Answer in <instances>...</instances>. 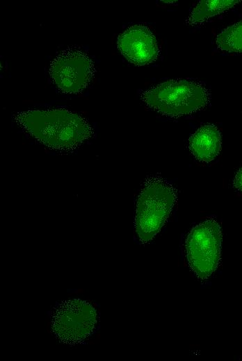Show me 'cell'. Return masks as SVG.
I'll list each match as a JSON object with an SVG mask.
<instances>
[{"label":"cell","instance_id":"1","mask_svg":"<svg viewBox=\"0 0 242 361\" xmlns=\"http://www.w3.org/2000/svg\"><path fill=\"white\" fill-rule=\"evenodd\" d=\"M14 119L35 140L54 150L74 149L92 135L88 121L66 109L30 110L18 112Z\"/></svg>","mask_w":242,"mask_h":361},{"label":"cell","instance_id":"2","mask_svg":"<svg viewBox=\"0 0 242 361\" xmlns=\"http://www.w3.org/2000/svg\"><path fill=\"white\" fill-rule=\"evenodd\" d=\"M176 190L167 180L152 176L145 182L138 195L135 230L142 243L152 240L160 231L176 201Z\"/></svg>","mask_w":242,"mask_h":361},{"label":"cell","instance_id":"3","mask_svg":"<svg viewBox=\"0 0 242 361\" xmlns=\"http://www.w3.org/2000/svg\"><path fill=\"white\" fill-rule=\"evenodd\" d=\"M150 108L167 116L179 117L205 107L209 92L202 83L186 79L169 80L143 92Z\"/></svg>","mask_w":242,"mask_h":361},{"label":"cell","instance_id":"4","mask_svg":"<svg viewBox=\"0 0 242 361\" xmlns=\"http://www.w3.org/2000/svg\"><path fill=\"white\" fill-rule=\"evenodd\" d=\"M222 234L218 223L208 219L194 226L185 242L186 257L190 269L201 280L208 278L220 260Z\"/></svg>","mask_w":242,"mask_h":361},{"label":"cell","instance_id":"5","mask_svg":"<svg viewBox=\"0 0 242 361\" xmlns=\"http://www.w3.org/2000/svg\"><path fill=\"white\" fill-rule=\"evenodd\" d=\"M97 311L89 302L80 299L64 301L55 308L51 316V330L61 342H82L94 331Z\"/></svg>","mask_w":242,"mask_h":361},{"label":"cell","instance_id":"6","mask_svg":"<svg viewBox=\"0 0 242 361\" xmlns=\"http://www.w3.org/2000/svg\"><path fill=\"white\" fill-rule=\"evenodd\" d=\"M90 57L78 50H67L51 62L49 75L54 84L63 93L76 94L88 85L94 75Z\"/></svg>","mask_w":242,"mask_h":361},{"label":"cell","instance_id":"7","mask_svg":"<svg viewBox=\"0 0 242 361\" xmlns=\"http://www.w3.org/2000/svg\"><path fill=\"white\" fill-rule=\"evenodd\" d=\"M118 47L125 58L136 65L153 62L159 52L154 35L149 28L140 24L131 26L121 33Z\"/></svg>","mask_w":242,"mask_h":361},{"label":"cell","instance_id":"8","mask_svg":"<svg viewBox=\"0 0 242 361\" xmlns=\"http://www.w3.org/2000/svg\"><path fill=\"white\" fill-rule=\"evenodd\" d=\"M188 149L199 161L209 162L215 159L221 149V135L213 124L200 127L189 138Z\"/></svg>","mask_w":242,"mask_h":361},{"label":"cell","instance_id":"9","mask_svg":"<svg viewBox=\"0 0 242 361\" xmlns=\"http://www.w3.org/2000/svg\"><path fill=\"white\" fill-rule=\"evenodd\" d=\"M240 1L236 0H202L195 6L186 22L191 26L203 23L210 17L217 15L233 7Z\"/></svg>","mask_w":242,"mask_h":361},{"label":"cell","instance_id":"10","mask_svg":"<svg viewBox=\"0 0 242 361\" xmlns=\"http://www.w3.org/2000/svg\"><path fill=\"white\" fill-rule=\"evenodd\" d=\"M216 44L221 50L242 53V20L224 29L218 35Z\"/></svg>","mask_w":242,"mask_h":361},{"label":"cell","instance_id":"11","mask_svg":"<svg viewBox=\"0 0 242 361\" xmlns=\"http://www.w3.org/2000/svg\"><path fill=\"white\" fill-rule=\"evenodd\" d=\"M233 185L236 190L242 192V167L236 172Z\"/></svg>","mask_w":242,"mask_h":361},{"label":"cell","instance_id":"12","mask_svg":"<svg viewBox=\"0 0 242 361\" xmlns=\"http://www.w3.org/2000/svg\"><path fill=\"white\" fill-rule=\"evenodd\" d=\"M163 2H166V3H172V2H175V1H162Z\"/></svg>","mask_w":242,"mask_h":361}]
</instances>
